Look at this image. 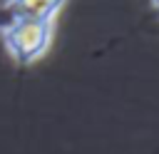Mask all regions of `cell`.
<instances>
[{"mask_svg": "<svg viewBox=\"0 0 159 154\" xmlns=\"http://www.w3.org/2000/svg\"><path fill=\"white\" fill-rule=\"evenodd\" d=\"M57 20H5L0 22V42L5 55L17 67L37 65L55 42Z\"/></svg>", "mask_w": 159, "mask_h": 154, "instance_id": "1", "label": "cell"}, {"mask_svg": "<svg viewBox=\"0 0 159 154\" xmlns=\"http://www.w3.org/2000/svg\"><path fill=\"white\" fill-rule=\"evenodd\" d=\"M70 0H2L0 2V22L5 20H60Z\"/></svg>", "mask_w": 159, "mask_h": 154, "instance_id": "2", "label": "cell"}, {"mask_svg": "<svg viewBox=\"0 0 159 154\" xmlns=\"http://www.w3.org/2000/svg\"><path fill=\"white\" fill-rule=\"evenodd\" d=\"M149 5H152V10H154L157 17H159V0H149Z\"/></svg>", "mask_w": 159, "mask_h": 154, "instance_id": "3", "label": "cell"}]
</instances>
